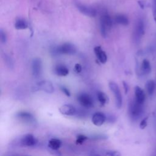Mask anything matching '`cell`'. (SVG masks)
<instances>
[{"mask_svg":"<svg viewBox=\"0 0 156 156\" xmlns=\"http://www.w3.org/2000/svg\"><path fill=\"white\" fill-rule=\"evenodd\" d=\"M143 112V105L138 103L135 100L131 101L129 104L128 113L130 119L133 121L137 120Z\"/></svg>","mask_w":156,"mask_h":156,"instance_id":"6da1fadb","label":"cell"},{"mask_svg":"<svg viewBox=\"0 0 156 156\" xmlns=\"http://www.w3.org/2000/svg\"><path fill=\"white\" fill-rule=\"evenodd\" d=\"M112 26V20L107 13H104L100 18V29L102 37L105 38Z\"/></svg>","mask_w":156,"mask_h":156,"instance_id":"7a4b0ae2","label":"cell"},{"mask_svg":"<svg viewBox=\"0 0 156 156\" xmlns=\"http://www.w3.org/2000/svg\"><path fill=\"white\" fill-rule=\"evenodd\" d=\"M37 139L30 133L24 135L15 141V144L21 147H32L37 144Z\"/></svg>","mask_w":156,"mask_h":156,"instance_id":"3957f363","label":"cell"},{"mask_svg":"<svg viewBox=\"0 0 156 156\" xmlns=\"http://www.w3.org/2000/svg\"><path fill=\"white\" fill-rule=\"evenodd\" d=\"M77 51L76 46L70 43H65L54 49V53L58 54L73 55Z\"/></svg>","mask_w":156,"mask_h":156,"instance_id":"277c9868","label":"cell"},{"mask_svg":"<svg viewBox=\"0 0 156 156\" xmlns=\"http://www.w3.org/2000/svg\"><path fill=\"white\" fill-rule=\"evenodd\" d=\"M108 87L114 94L116 107L120 108L122 105V97L118 84L113 81H110L108 83Z\"/></svg>","mask_w":156,"mask_h":156,"instance_id":"5b68a950","label":"cell"},{"mask_svg":"<svg viewBox=\"0 0 156 156\" xmlns=\"http://www.w3.org/2000/svg\"><path fill=\"white\" fill-rule=\"evenodd\" d=\"M77 99L79 103L85 108H90L94 106V101L92 97L86 93H80L77 96Z\"/></svg>","mask_w":156,"mask_h":156,"instance_id":"8992f818","label":"cell"},{"mask_svg":"<svg viewBox=\"0 0 156 156\" xmlns=\"http://www.w3.org/2000/svg\"><path fill=\"white\" fill-rule=\"evenodd\" d=\"M35 89L41 90L46 93L51 94L54 91V88L51 82L49 80H41L36 84Z\"/></svg>","mask_w":156,"mask_h":156,"instance_id":"52a82bcc","label":"cell"},{"mask_svg":"<svg viewBox=\"0 0 156 156\" xmlns=\"http://www.w3.org/2000/svg\"><path fill=\"white\" fill-rule=\"evenodd\" d=\"M15 116L20 121L27 124H34L36 122L34 115L29 112L20 111L18 112Z\"/></svg>","mask_w":156,"mask_h":156,"instance_id":"ba28073f","label":"cell"},{"mask_svg":"<svg viewBox=\"0 0 156 156\" xmlns=\"http://www.w3.org/2000/svg\"><path fill=\"white\" fill-rule=\"evenodd\" d=\"M76 7L77 9L79 10V12L85 15V16H89V17H94L96 15L97 12L95 9H94L92 7L88 6L85 4H82L80 3H77Z\"/></svg>","mask_w":156,"mask_h":156,"instance_id":"9c48e42d","label":"cell"},{"mask_svg":"<svg viewBox=\"0 0 156 156\" xmlns=\"http://www.w3.org/2000/svg\"><path fill=\"white\" fill-rule=\"evenodd\" d=\"M32 72L33 76L38 78L42 72V62L40 58H35L32 62Z\"/></svg>","mask_w":156,"mask_h":156,"instance_id":"30bf717a","label":"cell"},{"mask_svg":"<svg viewBox=\"0 0 156 156\" xmlns=\"http://www.w3.org/2000/svg\"><path fill=\"white\" fill-rule=\"evenodd\" d=\"M62 115L66 116H73L77 113L76 108L71 104H63L58 108Z\"/></svg>","mask_w":156,"mask_h":156,"instance_id":"8fae6325","label":"cell"},{"mask_svg":"<svg viewBox=\"0 0 156 156\" xmlns=\"http://www.w3.org/2000/svg\"><path fill=\"white\" fill-rule=\"evenodd\" d=\"M106 121V115L100 112H96L93 114L91 118L93 124L96 126H101Z\"/></svg>","mask_w":156,"mask_h":156,"instance_id":"7c38bea8","label":"cell"},{"mask_svg":"<svg viewBox=\"0 0 156 156\" xmlns=\"http://www.w3.org/2000/svg\"><path fill=\"white\" fill-rule=\"evenodd\" d=\"M144 24L143 22L139 20L135 24V29L133 31V37L135 41H138L142 37L144 34Z\"/></svg>","mask_w":156,"mask_h":156,"instance_id":"4fadbf2b","label":"cell"},{"mask_svg":"<svg viewBox=\"0 0 156 156\" xmlns=\"http://www.w3.org/2000/svg\"><path fill=\"white\" fill-rule=\"evenodd\" d=\"M94 54L98 60L102 64H104L107 61V56L104 51L100 46H97L94 48Z\"/></svg>","mask_w":156,"mask_h":156,"instance_id":"5bb4252c","label":"cell"},{"mask_svg":"<svg viewBox=\"0 0 156 156\" xmlns=\"http://www.w3.org/2000/svg\"><path fill=\"white\" fill-rule=\"evenodd\" d=\"M135 100L140 104H143L145 101V94L141 88L138 86L135 87Z\"/></svg>","mask_w":156,"mask_h":156,"instance_id":"9a60e30c","label":"cell"},{"mask_svg":"<svg viewBox=\"0 0 156 156\" xmlns=\"http://www.w3.org/2000/svg\"><path fill=\"white\" fill-rule=\"evenodd\" d=\"M54 73L58 76H66L69 74V69L63 65H57L54 68Z\"/></svg>","mask_w":156,"mask_h":156,"instance_id":"2e32d148","label":"cell"},{"mask_svg":"<svg viewBox=\"0 0 156 156\" xmlns=\"http://www.w3.org/2000/svg\"><path fill=\"white\" fill-rule=\"evenodd\" d=\"M62 141L57 138H51L48 142V147L51 150L57 151L62 146Z\"/></svg>","mask_w":156,"mask_h":156,"instance_id":"e0dca14e","label":"cell"},{"mask_svg":"<svg viewBox=\"0 0 156 156\" xmlns=\"http://www.w3.org/2000/svg\"><path fill=\"white\" fill-rule=\"evenodd\" d=\"M115 21L116 23L122 26H127L129 23L127 16L123 14H118L116 15V16L115 17Z\"/></svg>","mask_w":156,"mask_h":156,"instance_id":"ac0fdd59","label":"cell"},{"mask_svg":"<svg viewBox=\"0 0 156 156\" xmlns=\"http://www.w3.org/2000/svg\"><path fill=\"white\" fill-rule=\"evenodd\" d=\"M28 27L27 22L22 18H19L15 23V28L17 30H23Z\"/></svg>","mask_w":156,"mask_h":156,"instance_id":"d6986e66","label":"cell"},{"mask_svg":"<svg viewBox=\"0 0 156 156\" xmlns=\"http://www.w3.org/2000/svg\"><path fill=\"white\" fill-rule=\"evenodd\" d=\"M97 98L101 105L102 106L105 105L108 102V96L103 91H100L97 93Z\"/></svg>","mask_w":156,"mask_h":156,"instance_id":"ffe728a7","label":"cell"},{"mask_svg":"<svg viewBox=\"0 0 156 156\" xmlns=\"http://www.w3.org/2000/svg\"><path fill=\"white\" fill-rule=\"evenodd\" d=\"M141 69L143 74H147L150 73L151 71V66L150 62L149 60L146 59H144L141 63Z\"/></svg>","mask_w":156,"mask_h":156,"instance_id":"44dd1931","label":"cell"},{"mask_svg":"<svg viewBox=\"0 0 156 156\" xmlns=\"http://www.w3.org/2000/svg\"><path fill=\"white\" fill-rule=\"evenodd\" d=\"M146 90H147V92L148 94L149 95H152L153 94V93L155 90V88L154 82L152 80H148L146 82Z\"/></svg>","mask_w":156,"mask_h":156,"instance_id":"7402d4cb","label":"cell"},{"mask_svg":"<svg viewBox=\"0 0 156 156\" xmlns=\"http://www.w3.org/2000/svg\"><path fill=\"white\" fill-rule=\"evenodd\" d=\"M87 140H88V136L82 135V134H80L78 135L76 137V144H82L83 143H84Z\"/></svg>","mask_w":156,"mask_h":156,"instance_id":"603a6c76","label":"cell"},{"mask_svg":"<svg viewBox=\"0 0 156 156\" xmlns=\"http://www.w3.org/2000/svg\"><path fill=\"white\" fill-rule=\"evenodd\" d=\"M3 57L4 59V62L5 63L7 66H9L10 68H12L13 66V63L12 58L9 55H7L6 54H4Z\"/></svg>","mask_w":156,"mask_h":156,"instance_id":"cb8c5ba5","label":"cell"},{"mask_svg":"<svg viewBox=\"0 0 156 156\" xmlns=\"http://www.w3.org/2000/svg\"><path fill=\"white\" fill-rule=\"evenodd\" d=\"M105 155L107 156H121V153L118 151H107Z\"/></svg>","mask_w":156,"mask_h":156,"instance_id":"d4e9b609","label":"cell"},{"mask_svg":"<svg viewBox=\"0 0 156 156\" xmlns=\"http://www.w3.org/2000/svg\"><path fill=\"white\" fill-rule=\"evenodd\" d=\"M152 7L153 17L156 23V0H152Z\"/></svg>","mask_w":156,"mask_h":156,"instance_id":"484cf974","label":"cell"},{"mask_svg":"<svg viewBox=\"0 0 156 156\" xmlns=\"http://www.w3.org/2000/svg\"><path fill=\"white\" fill-rule=\"evenodd\" d=\"M147 120H148V117L146 116L144 118H143L141 121L140 123V128L141 129H144L146 128V127L147 125Z\"/></svg>","mask_w":156,"mask_h":156,"instance_id":"4316f807","label":"cell"},{"mask_svg":"<svg viewBox=\"0 0 156 156\" xmlns=\"http://www.w3.org/2000/svg\"><path fill=\"white\" fill-rule=\"evenodd\" d=\"M107 136L104 135H93L91 137V140H105L107 139Z\"/></svg>","mask_w":156,"mask_h":156,"instance_id":"83f0119b","label":"cell"},{"mask_svg":"<svg viewBox=\"0 0 156 156\" xmlns=\"http://www.w3.org/2000/svg\"><path fill=\"white\" fill-rule=\"evenodd\" d=\"M0 37H1V41L2 43H5L7 41V35L4 31L2 30V29H1L0 30Z\"/></svg>","mask_w":156,"mask_h":156,"instance_id":"f1b7e54d","label":"cell"},{"mask_svg":"<svg viewBox=\"0 0 156 156\" xmlns=\"http://www.w3.org/2000/svg\"><path fill=\"white\" fill-rule=\"evenodd\" d=\"M106 120L110 123L114 122L116 120V118L115 115H106Z\"/></svg>","mask_w":156,"mask_h":156,"instance_id":"f546056e","label":"cell"},{"mask_svg":"<svg viewBox=\"0 0 156 156\" xmlns=\"http://www.w3.org/2000/svg\"><path fill=\"white\" fill-rule=\"evenodd\" d=\"M60 90L66 96L69 97L71 96V93H70L69 90L66 87H65V86H61L60 87Z\"/></svg>","mask_w":156,"mask_h":156,"instance_id":"4dcf8cb0","label":"cell"},{"mask_svg":"<svg viewBox=\"0 0 156 156\" xmlns=\"http://www.w3.org/2000/svg\"><path fill=\"white\" fill-rule=\"evenodd\" d=\"M82 65L80 63H76L74 65V71L77 73H80L82 71Z\"/></svg>","mask_w":156,"mask_h":156,"instance_id":"1f68e13d","label":"cell"},{"mask_svg":"<svg viewBox=\"0 0 156 156\" xmlns=\"http://www.w3.org/2000/svg\"><path fill=\"white\" fill-rule=\"evenodd\" d=\"M122 84H123V87H124V89L125 93L127 94L128 91H129V86H128L127 83L126 82H124V81L122 82Z\"/></svg>","mask_w":156,"mask_h":156,"instance_id":"d6a6232c","label":"cell"},{"mask_svg":"<svg viewBox=\"0 0 156 156\" xmlns=\"http://www.w3.org/2000/svg\"><path fill=\"white\" fill-rule=\"evenodd\" d=\"M90 156H101V155H100L99 154H95V153H91L90 155Z\"/></svg>","mask_w":156,"mask_h":156,"instance_id":"836d02e7","label":"cell"},{"mask_svg":"<svg viewBox=\"0 0 156 156\" xmlns=\"http://www.w3.org/2000/svg\"><path fill=\"white\" fill-rule=\"evenodd\" d=\"M9 156H30V155H18V154H15V155H11Z\"/></svg>","mask_w":156,"mask_h":156,"instance_id":"e575fe53","label":"cell"}]
</instances>
